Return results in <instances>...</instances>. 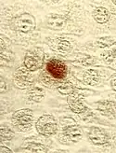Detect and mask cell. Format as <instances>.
Masks as SVG:
<instances>
[{"label":"cell","instance_id":"6da1fadb","mask_svg":"<svg viewBox=\"0 0 116 153\" xmlns=\"http://www.w3.org/2000/svg\"><path fill=\"white\" fill-rule=\"evenodd\" d=\"M13 127L19 132H27L32 128L34 114L31 109H21L16 111L11 119Z\"/></svg>","mask_w":116,"mask_h":153},{"label":"cell","instance_id":"7a4b0ae2","mask_svg":"<svg viewBox=\"0 0 116 153\" xmlns=\"http://www.w3.org/2000/svg\"><path fill=\"white\" fill-rule=\"evenodd\" d=\"M37 132L44 136H51L55 134L58 129V122L55 117L49 114L41 116L35 124Z\"/></svg>","mask_w":116,"mask_h":153},{"label":"cell","instance_id":"3957f363","mask_svg":"<svg viewBox=\"0 0 116 153\" xmlns=\"http://www.w3.org/2000/svg\"><path fill=\"white\" fill-rule=\"evenodd\" d=\"M45 53L40 48L30 50L24 57V65L29 71H35L42 67L44 64Z\"/></svg>","mask_w":116,"mask_h":153},{"label":"cell","instance_id":"277c9868","mask_svg":"<svg viewBox=\"0 0 116 153\" xmlns=\"http://www.w3.org/2000/svg\"><path fill=\"white\" fill-rule=\"evenodd\" d=\"M13 30L20 33L33 32L35 28V20L33 15L29 13H23L16 17L11 22Z\"/></svg>","mask_w":116,"mask_h":153},{"label":"cell","instance_id":"5b68a950","mask_svg":"<svg viewBox=\"0 0 116 153\" xmlns=\"http://www.w3.org/2000/svg\"><path fill=\"white\" fill-rule=\"evenodd\" d=\"M46 71L49 73L52 78L56 79H62L67 76L66 65L57 59H52L46 64Z\"/></svg>","mask_w":116,"mask_h":153},{"label":"cell","instance_id":"8992f818","mask_svg":"<svg viewBox=\"0 0 116 153\" xmlns=\"http://www.w3.org/2000/svg\"><path fill=\"white\" fill-rule=\"evenodd\" d=\"M14 82L16 86L21 89H26L32 85L34 81L33 76L30 74L29 70L24 68H19L14 74Z\"/></svg>","mask_w":116,"mask_h":153},{"label":"cell","instance_id":"52a82bcc","mask_svg":"<svg viewBox=\"0 0 116 153\" xmlns=\"http://www.w3.org/2000/svg\"><path fill=\"white\" fill-rule=\"evenodd\" d=\"M88 138L94 145H104L107 142L108 136L103 129L92 127L88 132Z\"/></svg>","mask_w":116,"mask_h":153},{"label":"cell","instance_id":"ba28073f","mask_svg":"<svg viewBox=\"0 0 116 153\" xmlns=\"http://www.w3.org/2000/svg\"><path fill=\"white\" fill-rule=\"evenodd\" d=\"M63 135L65 138L71 142H78L82 138V131L79 126L70 125L63 130Z\"/></svg>","mask_w":116,"mask_h":153},{"label":"cell","instance_id":"9c48e42d","mask_svg":"<svg viewBox=\"0 0 116 153\" xmlns=\"http://www.w3.org/2000/svg\"><path fill=\"white\" fill-rule=\"evenodd\" d=\"M68 104H69L70 108L75 113H82L86 109L83 98L77 94H73L69 97Z\"/></svg>","mask_w":116,"mask_h":153},{"label":"cell","instance_id":"30bf717a","mask_svg":"<svg viewBox=\"0 0 116 153\" xmlns=\"http://www.w3.org/2000/svg\"><path fill=\"white\" fill-rule=\"evenodd\" d=\"M66 25V19L59 14H53L48 19V26L54 30H61Z\"/></svg>","mask_w":116,"mask_h":153},{"label":"cell","instance_id":"8fae6325","mask_svg":"<svg viewBox=\"0 0 116 153\" xmlns=\"http://www.w3.org/2000/svg\"><path fill=\"white\" fill-rule=\"evenodd\" d=\"M93 18L95 19V21L98 22V24L103 25L109 21L110 13L105 7H97V9L93 11Z\"/></svg>","mask_w":116,"mask_h":153},{"label":"cell","instance_id":"7c38bea8","mask_svg":"<svg viewBox=\"0 0 116 153\" xmlns=\"http://www.w3.org/2000/svg\"><path fill=\"white\" fill-rule=\"evenodd\" d=\"M45 96V91L40 87H34L28 91V98L30 101L38 103Z\"/></svg>","mask_w":116,"mask_h":153},{"label":"cell","instance_id":"4fadbf2b","mask_svg":"<svg viewBox=\"0 0 116 153\" xmlns=\"http://www.w3.org/2000/svg\"><path fill=\"white\" fill-rule=\"evenodd\" d=\"M83 79L87 84H88V85L94 86L98 83L99 76H98V74L96 70L89 69V70L84 72V74L83 76Z\"/></svg>","mask_w":116,"mask_h":153},{"label":"cell","instance_id":"5bb4252c","mask_svg":"<svg viewBox=\"0 0 116 153\" xmlns=\"http://www.w3.org/2000/svg\"><path fill=\"white\" fill-rule=\"evenodd\" d=\"M59 91L62 94H72L74 91V87L71 82H64L58 88Z\"/></svg>","mask_w":116,"mask_h":153},{"label":"cell","instance_id":"9a60e30c","mask_svg":"<svg viewBox=\"0 0 116 153\" xmlns=\"http://www.w3.org/2000/svg\"><path fill=\"white\" fill-rule=\"evenodd\" d=\"M26 149L30 152H48V149L42 144L32 143L26 148Z\"/></svg>","mask_w":116,"mask_h":153},{"label":"cell","instance_id":"2e32d148","mask_svg":"<svg viewBox=\"0 0 116 153\" xmlns=\"http://www.w3.org/2000/svg\"><path fill=\"white\" fill-rule=\"evenodd\" d=\"M0 135L2 140H10L13 137V132L7 127H1L0 129Z\"/></svg>","mask_w":116,"mask_h":153},{"label":"cell","instance_id":"e0dca14e","mask_svg":"<svg viewBox=\"0 0 116 153\" xmlns=\"http://www.w3.org/2000/svg\"><path fill=\"white\" fill-rule=\"evenodd\" d=\"M58 50L61 52H67L71 50V44L67 40H60L58 43Z\"/></svg>","mask_w":116,"mask_h":153},{"label":"cell","instance_id":"ac0fdd59","mask_svg":"<svg viewBox=\"0 0 116 153\" xmlns=\"http://www.w3.org/2000/svg\"><path fill=\"white\" fill-rule=\"evenodd\" d=\"M111 85H112V88L116 91V74L112 76V78L111 79Z\"/></svg>","mask_w":116,"mask_h":153},{"label":"cell","instance_id":"d6986e66","mask_svg":"<svg viewBox=\"0 0 116 153\" xmlns=\"http://www.w3.org/2000/svg\"><path fill=\"white\" fill-rule=\"evenodd\" d=\"M0 152H1V153H4V152H12V151H11V149H7V148L1 147V148H0Z\"/></svg>","mask_w":116,"mask_h":153},{"label":"cell","instance_id":"ffe728a7","mask_svg":"<svg viewBox=\"0 0 116 153\" xmlns=\"http://www.w3.org/2000/svg\"><path fill=\"white\" fill-rule=\"evenodd\" d=\"M5 91H6V84L4 82V79H1V91H2V93H4Z\"/></svg>","mask_w":116,"mask_h":153},{"label":"cell","instance_id":"44dd1931","mask_svg":"<svg viewBox=\"0 0 116 153\" xmlns=\"http://www.w3.org/2000/svg\"><path fill=\"white\" fill-rule=\"evenodd\" d=\"M112 3H113V4H115V5H116V0H113V1H112Z\"/></svg>","mask_w":116,"mask_h":153}]
</instances>
